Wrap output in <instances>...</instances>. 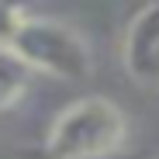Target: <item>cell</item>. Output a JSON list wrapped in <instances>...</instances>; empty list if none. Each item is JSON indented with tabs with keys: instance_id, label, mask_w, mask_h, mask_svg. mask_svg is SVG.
I'll use <instances>...</instances> for the list:
<instances>
[{
	"instance_id": "cell-4",
	"label": "cell",
	"mask_w": 159,
	"mask_h": 159,
	"mask_svg": "<svg viewBox=\"0 0 159 159\" xmlns=\"http://www.w3.org/2000/svg\"><path fill=\"white\" fill-rule=\"evenodd\" d=\"M28 83H31V73L24 69L7 48H0V114L11 111L14 104L24 97Z\"/></svg>"
},
{
	"instance_id": "cell-1",
	"label": "cell",
	"mask_w": 159,
	"mask_h": 159,
	"mask_svg": "<svg viewBox=\"0 0 159 159\" xmlns=\"http://www.w3.org/2000/svg\"><path fill=\"white\" fill-rule=\"evenodd\" d=\"M128 139V118L111 97H80L56 114L45 139L48 159H107Z\"/></svg>"
},
{
	"instance_id": "cell-3",
	"label": "cell",
	"mask_w": 159,
	"mask_h": 159,
	"mask_svg": "<svg viewBox=\"0 0 159 159\" xmlns=\"http://www.w3.org/2000/svg\"><path fill=\"white\" fill-rule=\"evenodd\" d=\"M121 66L142 90H159V4H145L125 28Z\"/></svg>"
},
{
	"instance_id": "cell-5",
	"label": "cell",
	"mask_w": 159,
	"mask_h": 159,
	"mask_svg": "<svg viewBox=\"0 0 159 159\" xmlns=\"http://www.w3.org/2000/svg\"><path fill=\"white\" fill-rule=\"evenodd\" d=\"M28 17V11L24 7H14V4H0V48H7L14 31H17V24Z\"/></svg>"
},
{
	"instance_id": "cell-2",
	"label": "cell",
	"mask_w": 159,
	"mask_h": 159,
	"mask_svg": "<svg viewBox=\"0 0 159 159\" xmlns=\"http://www.w3.org/2000/svg\"><path fill=\"white\" fill-rule=\"evenodd\" d=\"M7 52L28 69L66 83H83L93 76V52L90 42L73 24L59 17H35L28 14L7 45Z\"/></svg>"
}]
</instances>
